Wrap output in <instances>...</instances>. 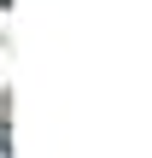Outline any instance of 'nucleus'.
Instances as JSON below:
<instances>
[{
	"label": "nucleus",
	"mask_w": 152,
	"mask_h": 158,
	"mask_svg": "<svg viewBox=\"0 0 152 158\" xmlns=\"http://www.w3.org/2000/svg\"><path fill=\"white\" fill-rule=\"evenodd\" d=\"M0 158H12V135H6V123H0Z\"/></svg>",
	"instance_id": "obj_1"
}]
</instances>
